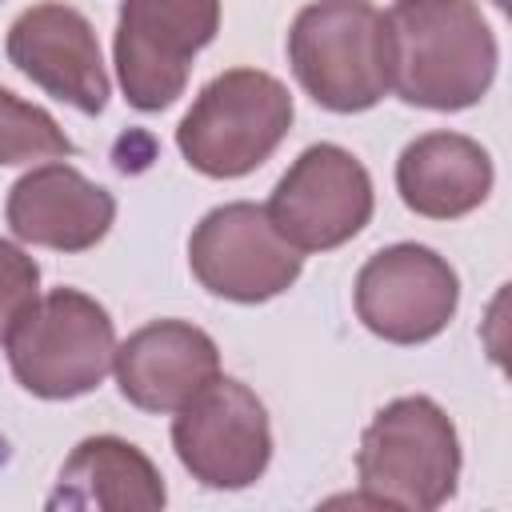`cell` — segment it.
Returning <instances> with one entry per match:
<instances>
[{
    "mask_svg": "<svg viewBox=\"0 0 512 512\" xmlns=\"http://www.w3.org/2000/svg\"><path fill=\"white\" fill-rule=\"evenodd\" d=\"M384 24L392 92L404 104L460 112L488 96L500 48L472 0H396Z\"/></svg>",
    "mask_w": 512,
    "mask_h": 512,
    "instance_id": "6da1fadb",
    "label": "cell"
},
{
    "mask_svg": "<svg viewBox=\"0 0 512 512\" xmlns=\"http://www.w3.org/2000/svg\"><path fill=\"white\" fill-rule=\"evenodd\" d=\"M360 492L352 504L432 512L452 500L460 480V436L428 396H396L376 412L356 452Z\"/></svg>",
    "mask_w": 512,
    "mask_h": 512,
    "instance_id": "7a4b0ae2",
    "label": "cell"
},
{
    "mask_svg": "<svg viewBox=\"0 0 512 512\" xmlns=\"http://www.w3.org/2000/svg\"><path fill=\"white\" fill-rule=\"evenodd\" d=\"M296 84L328 112H368L392 92L388 24L372 0H312L288 28Z\"/></svg>",
    "mask_w": 512,
    "mask_h": 512,
    "instance_id": "3957f363",
    "label": "cell"
},
{
    "mask_svg": "<svg viewBox=\"0 0 512 512\" xmlns=\"http://www.w3.org/2000/svg\"><path fill=\"white\" fill-rule=\"evenodd\" d=\"M288 88L260 68H228L200 88L176 128L180 156L212 180L256 172L292 128Z\"/></svg>",
    "mask_w": 512,
    "mask_h": 512,
    "instance_id": "277c9868",
    "label": "cell"
},
{
    "mask_svg": "<svg viewBox=\"0 0 512 512\" xmlns=\"http://www.w3.org/2000/svg\"><path fill=\"white\" fill-rule=\"evenodd\" d=\"M12 376L40 400H72L104 384L116 356V328L104 304L80 288L44 292L4 340Z\"/></svg>",
    "mask_w": 512,
    "mask_h": 512,
    "instance_id": "5b68a950",
    "label": "cell"
},
{
    "mask_svg": "<svg viewBox=\"0 0 512 512\" xmlns=\"http://www.w3.org/2000/svg\"><path fill=\"white\" fill-rule=\"evenodd\" d=\"M220 0H124L116 16V80L136 112H160L188 88L192 60L216 40Z\"/></svg>",
    "mask_w": 512,
    "mask_h": 512,
    "instance_id": "8992f818",
    "label": "cell"
},
{
    "mask_svg": "<svg viewBox=\"0 0 512 512\" xmlns=\"http://www.w3.org/2000/svg\"><path fill=\"white\" fill-rule=\"evenodd\" d=\"M172 448L204 488H248L272 460L268 412L244 380L216 376L176 408Z\"/></svg>",
    "mask_w": 512,
    "mask_h": 512,
    "instance_id": "52a82bcc",
    "label": "cell"
},
{
    "mask_svg": "<svg viewBox=\"0 0 512 512\" xmlns=\"http://www.w3.org/2000/svg\"><path fill=\"white\" fill-rule=\"evenodd\" d=\"M376 192L368 168L340 144L304 148L276 180L264 212L296 252L348 244L372 220Z\"/></svg>",
    "mask_w": 512,
    "mask_h": 512,
    "instance_id": "ba28073f",
    "label": "cell"
},
{
    "mask_svg": "<svg viewBox=\"0 0 512 512\" xmlns=\"http://www.w3.org/2000/svg\"><path fill=\"white\" fill-rule=\"evenodd\" d=\"M188 264L200 288L232 304H260L288 292L304 272L296 252L268 220L260 204L232 200L212 208L188 240Z\"/></svg>",
    "mask_w": 512,
    "mask_h": 512,
    "instance_id": "9c48e42d",
    "label": "cell"
},
{
    "mask_svg": "<svg viewBox=\"0 0 512 512\" xmlns=\"http://www.w3.org/2000/svg\"><path fill=\"white\" fill-rule=\"evenodd\" d=\"M352 300L372 336L388 344H424L456 316L460 276L436 248L404 240L364 260Z\"/></svg>",
    "mask_w": 512,
    "mask_h": 512,
    "instance_id": "30bf717a",
    "label": "cell"
},
{
    "mask_svg": "<svg viewBox=\"0 0 512 512\" xmlns=\"http://www.w3.org/2000/svg\"><path fill=\"white\" fill-rule=\"evenodd\" d=\"M8 64L24 72L48 96L72 104L84 116H100L108 104V72L100 40L84 12L60 0L24 8L4 40Z\"/></svg>",
    "mask_w": 512,
    "mask_h": 512,
    "instance_id": "8fae6325",
    "label": "cell"
},
{
    "mask_svg": "<svg viewBox=\"0 0 512 512\" xmlns=\"http://www.w3.org/2000/svg\"><path fill=\"white\" fill-rule=\"evenodd\" d=\"M4 220L24 244L52 252H88L108 236L116 200L72 164L44 160L8 188Z\"/></svg>",
    "mask_w": 512,
    "mask_h": 512,
    "instance_id": "7c38bea8",
    "label": "cell"
},
{
    "mask_svg": "<svg viewBox=\"0 0 512 512\" xmlns=\"http://www.w3.org/2000/svg\"><path fill=\"white\" fill-rule=\"evenodd\" d=\"M112 372L132 408L164 416L220 376V348L188 320H152L116 344Z\"/></svg>",
    "mask_w": 512,
    "mask_h": 512,
    "instance_id": "4fadbf2b",
    "label": "cell"
},
{
    "mask_svg": "<svg viewBox=\"0 0 512 512\" xmlns=\"http://www.w3.org/2000/svg\"><path fill=\"white\" fill-rule=\"evenodd\" d=\"M492 156L464 132H424L396 160V192L424 220H456L492 192Z\"/></svg>",
    "mask_w": 512,
    "mask_h": 512,
    "instance_id": "5bb4252c",
    "label": "cell"
},
{
    "mask_svg": "<svg viewBox=\"0 0 512 512\" xmlns=\"http://www.w3.org/2000/svg\"><path fill=\"white\" fill-rule=\"evenodd\" d=\"M168 492L156 464L120 436H88L64 460L48 508L72 512H152L164 508Z\"/></svg>",
    "mask_w": 512,
    "mask_h": 512,
    "instance_id": "9a60e30c",
    "label": "cell"
},
{
    "mask_svg": "<svg viewBox=\"0 0 512 512\" xmlns=\"http://www.w3.org/2000/svg\"><path fill=\"white\" fill-rule=\"evenodd\" d=\"M72 152L76 144L40 104H28L16 92L0 88V168L32 164V160H64Z\"/></svg>",
    "mask_w": 512,
    "mask_h": 512,
    "instance_id": "2e32d148",
    "label": "cell"
},
{
    "mask_svg": "<svg viewBox=\"0 0 512 512\" xmlns=\"http://www.w3.org/2000/svg\"><path fill=\"white\" fill-rule=\"evenodd\" d=\"M40 300V264L12 240H0V344Z\"/></svg>",
    "mask_w": 512,
    "mask_h": 512,
    "instance_id": "e0dca14e",
    "label": "cell"
}]
</instances>
